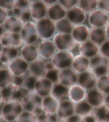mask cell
Instances as JSON below:
<instances>
[{
    "mask_svg": "<svg viewBox=\"0 0 109 122\" xmlns=\"http://www.w3.org/2000/svg\"><path fill=\"white\" fill-rule=\"evenodd\" d=\"M23 111L22 103L13 101L3 103L0 112V114L7 122H15Z\"/></svg>",
    "mask_w": 109,
    "mask_h": 122,
    "instance_id": "cell-1",
    "label": "cell"
},
{
    "mask_svg": "<svg viewBox=\"0 0 109 122\" xmlns=\"http://www.w3.org/2000/svg\"><path fill=\"white\" fill-rule=\"evenodd\" d=\"M37 30L39 37L42 40H50L57 32L55 23L48 17L36 22Z\"/></svg>",
    "mask_w": 109,
    "mask_h": 122,
    "instance_id": "cell-2",
    "label": "cell"
},
{
    "mask_svg": "<svg viewBox=\"0 0 109 122\" xmlns=\"http://www.w3.org/2000/svg\"><path fill=\"white\" fill-rule=\"evenodd\" d=\"M1 90L3 103L15 101H20L22 103L29 92L13 83Z\"/></svg>",
    "mask_w": 109,
    "mask_h": 122,
    "instance_id": "cell-3",
    "label": "cell"
},
{
    "mask_svg": "<svg viewBox=\"0 0 109 122\" xmlns=\"http://www.w3.org/2000/svg\"><path fill=\"white\" fill-rule=\"evenodd\" d=\"M42 99L34 91L29 92L22 102L23 110L30 112L38 116L43 112Z\"/></svg>",
    "mask_w": 109,
    "mask_h": 122,
    "instance_id": "cell-4",
    "label": "cell"
},
{
    "mask_svg": "<svg viewBox=\"0 0 109 122\" xmlns=\"http://www.w3.org/2000/svg\"><path fill=\"white\" fill-rule=\"evenodd\" d=\"M75 57L71 51H58L51 59L54 66L59 71L71 68Z\"/></svg>",
    "mask_w": 109,
    "mask_h": 122,
    "instance_id": "cell-5",
    "label": "cell"
},
{
    "mask_svg": "<svg viewBox=\"0 0 109 122\" xmlns=\"http://www.w3.org/2000/svg\"><path fill=\"white\" fill-rule=\"evenodd\" d=\"M20 34L24 45H34L39 38L36 23L33 21L24 23Z\"/></svg>",
    "mask_w": 109,
    "mask_h": 122,
    "instance_id": "cell-6",
    "label": "cell"
},
{
    "mask_svg": "<svg viewBox=\"0 0 109 122\" xmlns=\"http://www.w3.org/2000/svg\"><path fill=\"white\" fill-rule=\"evenodd\" d=\"M52 41L58 51L72 52L77 46L71 34H69L57 33L54 36Z\"/></svg>",
    "mask_w": 109,
    "mask_h": 122,
    "instance_id": "cell-7",
    "label": "cell"
},
{
    "mask_svg": "<svg viewBox=\"0 0 109 122\" xmlns=\"http://www.w3.org/2000/svg\"><path fill=\"white\" fill-rule=\"evenodd\" d=\"M31 2L30 0H16L12 10L13 15L19 18L24 23L30 21Z\"/></svg>",
    "mask_w": 109,
    "mask_h": 122,
    "instance_id": "cell-8",
    "label": "cell"
},
{
    "mask_svg": "<svg viewBox=\"0 0 109 122\" xmlns=\"http://www.w3.org/2000/svg\"><path fill=\"white\" fill-rule=\"evenodd\" d=\"M109 60L99 54L90 59V70L98 77L107 74Z\"/></svg>",
    "mask_w": 109,
    "mask_h": 122,
    "instance_id": "cell-9",
    "label": "cell"
},
{
    "mask_svg": "<svg viewBox=\"0 0 109 122\" xmlns=\"http://www.w3.org/2000/svg\"><path fill=\"white\" fill-rule=\"evenodd\" d=\"M88 23L92 28L104 29L109 22V14L97 9L89 14Z\"/></svg>",
    "mask_w": 109,
    "mask_h": 122,
    "instance_id": "cell-10",
    "label": "cell"
},
{
    "mask_svg": "<svg viewBox=\"0 0 109 122\" xmlns=\"http://www.w3.org/2000/svg\"><path fill=\"white\" fill-rule=\"evenodd\" d=\"M29 64L19 56L7 66V68L14 77L23 76L29 71Z\"/></svg>",
    "mask_w": 109,
    "mask_h": 122,
    "instance_id": "cell-11",
    "label": "cell"
},
{
    "mask_svg": "<svg viewBox=\"0 0 109 122\" xmlns=\"http://www.w3.org/2000/svg\"><path fill=\"white\" fill-rule=\"evenodd\" d=\"M98 78L90 69L79 74L78 84L87 91L96 88Z\"/></svg>",
    "mask_w": 109,
    "mask_h": 122,
    "instance_id": "cell-12",
    "label": "cell"
},
{
    "mask_svg": "<svg viewBox=\"0 0 109 122\" xmlns=\"http://www.w3.org/2000/svg\"><path fill=\"white\" fill-rule=\"evenodd\" d=\"M79 74L72 68L65 69L59 71L58 83L63 86L69 88L78 84Z\"/></svg>",
    "mask_w": 109,
    "mask_h": 122,
    "instance_id": "cell-13",
    "label": "cell"
},
{
    "mask_svg": "<svg viewBox=\"0 0 109 122\" xmlns=\"http://www.w3.org/2000/svg\"><path fill=\"white\" fill-rule=\"evenodd\" d=\"M54 83L46 77L38 78L34 85V91L42 98L51 95Z\"/></svg>",
    "mask_w": 109,
    "mask_h": 122,
    "instance_id": "cell-14",
    "label": "cell"
},
{
    "mask_svg": "<svg viewBox=\"0 0 109 122\" xmlns=\"http://www.w3.org/2000/svg\"><path fill=\"white\" fill-rule=\"evenodd\" d=\"M47 10L48 6L43 0L31 1L30 5L31 18L37 22L46 17Z\"/></svg>",
    "mask_w": 109,
    "mask_h": 122,
    "instance_id": "cell-15",
    "label": "cell"
},
{
    "mask_svg": "<svg viewBox=\"0 0 109 122\" xmlns=\"http://www.w3.org/2000/svg\"><path fill=\"white\" fill-rule=\"evenodd\" d=\"M75 114V103L69 99L59 103L56 115L61 121Z\"/></svg>",
    "mask_w": 109,
    "mask_h": 122,
    "instance_id": "cell-16",
    "label": "cell"
},
{
    "mask_svg": "<svg viewBox=\"0 0 109 122\" xmlns=\"http://www.w3.org/2000/svg\"><path fill=\"white\" fill-rule=\"evenodd\" d=\"M37 79L28 71L23 76L14 77L13 83L27 91L31 92L34 91V85Z\"/></svg>",
    "mask_w": 109,
    "mask_h": 122,
    "instance_id": "cell-17",
    "label": "cell"
},
{
    "mask_svg": "<svg viewBox=\"0 0 109 122\" xmlns=\"http://www.w3.org/2000/svg\"><path fill=\"white\" fill-rule=\"evenodd\" d=\"M0 44L2 47L18 48L23 43L20 33L5 31L0 40Z\"/></svg>",
    "mask_w": 109,
    "mask_h": 122,
    "instance_id": "cell-18",
    "label": "cell"
},
{
    "mask_svg": "<svg viewBox=\"0 0 109 122\" xmlns=\"http://www.w3.org/2000/svg\"><path fill=\"white\" fill-rule=\"evenodd\" d=\"M90 29L84 24L75 25L71 35L77 44H82L89 40Z\"/></svg>",
    "mask_w": 109,
    "mask_h": 122,
    "instance_id": "cell-19",
    "label": "cell"
},
{
    "mask_svg": "<svg viewBox=\"0 0 109 122\" xmlns=\"http://www.w3.org/2000/svg\"><path fill=\"white\" fill-rule=\"evenodd\" d=\"M38 51L40 57L43 59H51L57 51L53 41L42 40L39 45Z\"/></svg>",
    "mask_w": 109,
    "mask_h": 122,
    "instance_id": "cell-20",
    "label": "cell"
},
{
    "mask_svg": "<svg viewBox=\"0 0 109 122\" xmlns=\"http://www.w3.org/2000/svg\"><path fill=\"white\" fill-rule=\"evenodd\" d=\"M20 56L29 64L32 63L40 57L38 47L34 45H24L20 51Z\"/></svg>",
    "mask_w": 109,
    "mask_h": 122,
    "instance_id": "cell-21",
    "label": "cell"
},
{
    "mask_svg": "<svg viewBox=\"0 0 109 122\" xmlns=\"http://www.w3.org/2000/svg\"><path fill=\"white\" fill-rule=\"evenodd\" d=\"M66 17L75 26L84 24L86 20L87 14L78 6L67 11Z\"/></svg>",
    "mask_w": 109,
    "mask_h": 122,
    "instance_id": "cell-22",
    "label": "cell"
},
{
    "mask_svg": "<svg viewBox=\"0 0 109 122\" xmlns=\"http://www.w3.org/2000/svg\"><path fill=\"white\" fill-rule=\"evenodd\" d=\"M79 51L80 54L90 59L100 54L99 46L90 40L79 45Z\"/></svg>",
    "mask_w": 109,
    "mask_h": 122,
    "instance_id": "cell-23",
    "label": "cell"
},
{
    "mask_svg": "<svg viewBox=\"0 0 109 122\" xmlns=\"http://www.w3.org/2000/svg\"><path fill=\"white\" fill-rule=\"evenodd\" d=\"M67 11L57 2L48 7L47 16L55 23L66 17Z\"/></svg>",
    "mask_w": 109,
    "mask_h": 122,
    "instance_id": "cell-24",
    "label": "cell"
},
{
    "mask_svg": "<svg viewBox=\"0 0 109 122\" xmlns=\"http://www.w3.org/2000/svg\"><path fill=\"white\" fill-rule=\"evenodd\" d=\"M105 95L96 88L87 91L85 100L93 108L103 105Z\"/></svg>",
    "mask_w": 109,
    "mask_h": 122,
    "instance_id": "cell-25",
    "label": "cell"
},
{
    "mask_svg": "<svg viewBox=\"0 0 109 122\" xmlns=\"http://www.w3.org/2000/svg\"><path fill=\"white\" fill-rule=\"evenodd\" d=\"M90 59L79 54L75 56L71 68L78 74L90 69Z\"/></svg>",
    "mask_w": 109,
    "mask_h": 122,
    "instance_id": "cell-26",
    "label": "cell"
},
{
    "mask_svg": "<svg viewBox=\"0 0 109 122\" xmlns=\"http://www.w3.org/2000/svg\"><path fill=\"white\" fill-rule=\"evenodd\" d=\"M20 51L17 48L3 47L0 53V62L7 65L19 56Z\"/></svg>",
    "mask_w": 109,
    "mask_h": 122,
    "instance_id": "cell-27",
    "label": "cell"
},
{
    "mask_svg": "<svg viewBox=\"0 0 109 122\" xmlns=\"http://www.w3.org/2000/svg\"><path fill=\"white\" fill-rule=\"evenodd\" d=\"M24 23L14 15L9 16L3 26L5 31L20 33Z\"/></svg>",
    "mask_w": 109,
    "mask_h": 122,
    "instance_id": "cell-28",
    "label": "cell"
},
{
    "mask_svg": "<svg viewBox=\"0 0 109 122\" xmlns=\"http://www.w3.org/2000/svg\"><path fill=\"white\" fill-rule=\"evenodd\" d=\"M87 91L78 84L69 88V99L74 103L85 100Z\"/></svg>",
    "mask_w": 109,
    "mask_h": 122,
    "instance_id": "cell-29",
    "label": "cell"
},
{
    "mask_svg": "<svg viewBox=\"0 0 109 122\" xmlns=\"http://www.w3.org/2000/svg\"><path fill=\"white\" fill-rule=\"evenodd\" d=\"M29 72L37 78L45 77L46 73V62L42 58L29 64Z\"/></svg>",
    "mask_w": 109,
    "mask_h": 122,
    "instance_id": "cell-30",
    "label": "cell"
},
{
    "mask_svg": "<svg viewBox=\"0 0 109 122\" xmlns=\"http://www.w3.org/2000/svg\"><path fill=\"white\" fill-rule=\"evenodd\" d=\"M60 102L51 95L43 98V112L49 114H56Z\"/></svg>",
    "mask_w": 109,
    "mask_h": 122,
    "instance_id": "cell-31",
    "label": "cell"
},
{
    "mask_svg": "<svg viewBox=\"0 0 109 122\" xmlns=\"http://www.w3.org/2000/svg\"><path fill=\"white\" fill-rule=\"evenodd\" d=\"M107 40L104 29L92 28L90 29L89 40L95 44L100 46Z\"/></svg>",
    "mask_w": 109,
    "mask_h": 122,
    "instance_id": "cell-32",
    "label": "cell"
},
{
    "mask_svg": "<svg viewBox=\"0 0 109 122\" xmlns=\"http://www.w3.org/2000/svg\"><path fill=\"white\" fill-rule=\"evenodd\" d=\"M69 88L63 86L59 83L54 84L51 95L60 102L69 99Z\"/></svg>",
    "mask_w": 109,
    "mask_h": 122,
    "instance_id": "cell-33",
    "label": "cell"
},
{
    "mask_svg": "<svg viewBox=\"0 0 109 122\" xmlns=\"http://www.w3.org/2000/svg\"><path fill=\"white\" fill-rule=\"evenodd\" d=\"M93 108L86 101L75 104V114L84 117L92 114Z\"/></svg>",
    "mask_w": 109,
    "mask_h": 122,
    "instance_id": "cell-34",
    "label": "cell"
},
{
    "mask_svg": "<svg viewBox=\"0 0 109 122\" xmlns=\"http://www.w3.org/2000/svg\"><path fill=\"white\" fill-rule=\"evenodd\" d=\"M14 77L7 68H0V90L12 83Z\"/></svg>",
    "mask_w": 109,
    "mask_h": 122,
    "instance_id": "cell-35",
    "label": "cell"
},
{
    "mask_svg": "<svg viewBox=\"0 0 109 122\" xmlns=\"http://www.w3.org/2000/svg\"><path fill=\"white\" fill-rule=\"evenodd\" d=\"M57 32L61 34H71L74 25L67 17L55 23Z\"/></svg>",
    "mask_w": 109,
    "mask_h": 122,
    "instance_id": "cell-36",
    "label": "cell"
},
{
    "mask_svg": "<svg viewBox=\"0 0 109 122\" xmlns=\"http://www.w3.org/2000/svg\"><path fill=\"white\" fill-rule=\"evenodd\" d=\"M59 71L54 66L50 61L46 62V73L45 77L51 80L54 84L58 83V73Z\"/></svg>",
    "mask_w": 109,
    "mask_h": 122,
    "instance_id": "cell-37",
    "label": "cell"
},
{
    "mask_svg": "<svg viewBox=\"0 0 109 122\" xmlns=\"http://www.w3.org/2000/svg\"><path fill=\"white\" fill-rule=\"evenodd\" d=\"M79 6L86 14H90L98 9V0H79Z\"/></svg>",
    "mask_w": 109,
    "mask_h": 122,
    "instance_id": "cell-38",
    "label": "cell"
},
{
    "mask_svg": "<svg viewBox=\"0 0 109 122\" xmlns=\"http://www.w3.org/2000/svg\"><path fill=\"white\" fill-rule=\"evenodd\" d=\"M96 88L105 95L109 94V76L104 75L98 77Z\"/></svg>",
    "mask_w": 109,
    "mask_h": 122,
    "instance_id": "cell-39",
    "label": "cell"
},
{
    "mask_svg": "<svg viewBox=\"0 0 109 122\" xmlns=\"http://www.w3.org/2000/svg\"><path fill=\"white\" fill-rule=\"evenodd\" d=\"M109 111L104 105L93 109L92 114L98 122H105Z\"/></svg>",
    "mask_w": 109,
    "mask_h": 122,
    "instance_id": "cell-40",
    "label": "cell"
},
{
    "mask_svg": "<svg viewBox=\"0 0 109 122\" xmlns=\"http://www.w3.org/2000/svg\"><path fill=\"white\" fill-rule=\"evenodd\" d=\"M37 115L33 113L23 110L15 122H37Z\"/></svg>",
    "mask_w": 109,
    "mask_h": 122,
    "instance_id": "cell-41",
    "label": "cell"
},
{
    "mask_svg": "<svg viewBox=\"0 0 109 122\" xmlns=\"http://www.w3.org/2000/svg\"><path fill=\"white\" fill-rule=\"evenodd\" d=\"M56 114H49L42 112L37 116V122H60Z\"/></svg>",
    "mask_w": 109,
    "mask_h": 122,
    "instance_id": "cell-42",
    "label": "cell"
},
{
    "mask_svg": "<svg viewBox=\"0 0 109 122\" xmlns=\"http://www.w3.org/2000/svg\"><path fill=\"white\" fill-rule=\"evenodd\" d=\"M79 0H60L58 1L61 6L67 11L79 6Z\"/></svg>",
    "mask_w": 109,
    "mask_h": 122,
    "instance_id": "cell-43",
    "label": "cell"
},
{
    "mask_svg": "<svg viewBox=\"0 0 109 122\" xmlns=\"http://www.w3.org/2000/svg\"><path fill=\"white\" fill-rule=\"evenodd\" d=\"M16 0H0V7L6 11H10L13 10Z\"/></svg>",
    "mask_w": 109,
    "mask_h": 122,
    "instance_id": "cell-44",
    "label": "cell"
},
{
    "mask_svg": "<svg viewBox=\"0 0 109 122\" xmlns=\"http://www.w3.org/2000/svg\"><path fill=\"white\" fill-rule=\"evenodd\" d=\"M100 54L109 60V40L99 46Z\"/></svg>",
    "mask_w": 109,
    "mask_h": 122,
    "instance_id": "cell-45",
    "label": "cell"
},
{
    "mask_svg": "<svg viewBox=\"0 0 109 122\" xmlns=\"http://www.w3.org/2000/svg\"><path fill=\"white\" fill-rule=\"evenodd\" d=\"M98 8L109 14V0H98Z\"/></svg>",
    "mask_w": 109,
    "mask_h": 122,
    "instance_id": "cell-46",
    "label": "cell"
},
{
    "mask_svg": "<svg viewBox=\"0 0 109 122\" xmlns=\"http://www.w3.org/2000/svg\"><path fill=\"white\" fill-rule=\"evenodd\" d=\"M9 16L8 12L0 7V25H3Z\"/></svg>",
    "mask_w": 109,
    "mask_h": 122,
    "instance_id": "cell-47",
    "label": "cell"
},
{
    "mask_svg": "<svg viewBox=\"0 0 109 122\" xmlns=\"http://www.w3.org/2000/svg\"><path fill=\"white\" fill-rule=\"evenodd\" d=\"M62 122H82V117L76 114H73Z\"/></svg>",
    "mask_w": 109,
    "mask_h": 122,
    "instance_id": "cell-48",
    "label": "cell"
},
{
    "mask_svg": "<svg viewBox=\"0 0 109 122\" xmlns=\"http://www.w3.org/2000/svg\"><path fill=\"white\" fill-rule=\"evenodd\" d=\"M82 122H98L92 114L82 117Z\"/></svg>",
    "mask_w": 109,
    "mask_h": 122,
    "instance_id": "cell-49",
    "label": "cell"
},
{
    "mask_svg": "<svg viewBox=\"0 0 109 122\" xmlns=\"http://www.w3.org/2000/svg\"><path fill=\"white\" fill-rule=\"evenodd\" d=\"M103 105L109 111V94L105 95Z\"/></svg>",
    "mask_w": 109,
    "mask_h": 122,
    "instance_id": "cell-50",
    "label": "cell"
},
{
    "mask_svg": "<svg viewBox=\"0 0 109 122\" xmlns=\"http://www.w3.org/2000/svg\"><path fill=\"white\" fill-rule=\"evenodd\" d=\"M43 1L47 6H48V7L58 2L57 0H43Z\"/></svg>",
    "mask_w": 109,
    "mask_h": 122,
    "instance_id": "cell-51",
    "label": "cell"
},
{
    "mask_svg": "<svg viewBox=\"0 0 109 122\" xmlns=\"http://www.w3.org/2000/svg\"><path fill=\"white\" fill-rule=\"evenodd\" d=\"M108 40H109V22L104 28Z\"/></svg>",
    "mask_w": 109,
    "mask_h": 122,
    "instance_id": "cell-52",
    "label": "cell"
},
{
    "mask_svg": "<svg viewBox=\"0 0 109 122\" xmlns=\"http://www.w3.org/2000/svg\"><path fill=\"white\" fill-rule=\"evenodd\" d=\"M5 32V30L4 29V27L2 25H0V40H1Z\"/></svg>",
    "mask_w": 109,
    "mask_h": 122,
    "instance_id": "cell-53",
    "label": "cell"
},
{
    "mask_svg": "<svg viewBox=\"0 0 109 122\" xmlns=\"http://www.w3.org/2000/svg\"><path fill=\"white\" fill-rule=\"evenodd\" d=\"M3 103V99L2 96V92L1 90H0V105Z\"/></svg>",
    "mask_w": 109,
    "mask_h": 122,
    "instance_id": "cell-54",
    "label": "cell"
},
{
    "mask_svg": "<svg viewBox=\"0 0 109 122\" xmlns=\"http://www.w3.org/2000/svg\"><path fill=\"white\" fill-rule=\"evenodd\" d=\"M0 122H7L0 114Z\"/></svg>",
    "mask_w": 109,
    "mask_h": 122,
    "instance_id": "cell-55",
    "label": "cell"
},
{
    "mask_svg": "<svg viewBox=\"0 0 109 122\" xmlns=\"http://www.w3.org/2000/svg\"><path fill=\"white\" fill-rule=\"evenodd\" d=\"M105 122H109V112L108 113V114H107V118L106 119Z\"/></svg>",
    "mask_w": 109,
    "mask_h": 122,
    "instance_id": "cell-56",
    "label": "cell"
},
{
    "mask_svg": "<svg viewBox=\"0 0 109 122\" xmlns=\"http://www.w3.org/2000/svg\"><path fill=\"white\" fill-rule=\"evenodd\" d=\"M2 47H2V46L0 44V52H1V51Z\"/></svg>",
    "mask_w": 109,
    "mask_h": 122,
    "instance_id": "cell-57",
    "label": "cell"
},
{
    "mask_svg": "<svg viewBox=\"0 0 109 122\" xmlns=\"http://www.w3.org/2000/svg\"><path fill=\"white\" fill-rule=\"evenodd\" d=\"M107 74L109 76V66H108V71H107Z\"/></svg>",
    "mask_w": 109,
    "mask_h": 122,
    "instance_id": "cell-58",
    "label": "cell"
},
{
    "mask_svg": "<svg viewBox=\"0 0 109 122\" xmlns=\"http://www.w3.org/2000/svg\"><path fill=\"white\" fill-rule=\"evenodd\" d=\"M60 122H62V121H60Z\"/></svg>",
    "mask_w": 109,
    "mask_h": 122,
    "instance_id": "cell-59",
    "label": "cell"
},
{
    "mask_svg": "<svg viewBox=\"0 0 109 122\" xmlns=\"http://www.w3.org/2000/svg\"></svg>",
    "mask_w": 109,
    "mask_h": 122,
    "instance_id": "cell-60",
    "label": "cell"
}]
</instances>
